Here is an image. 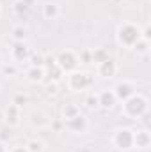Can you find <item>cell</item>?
I'll return each mask as SVG.
<instances>
[{
	"instance_id": "5bb4252c",
	"label": "cell",
	"mask_w": 151,
	"mask_h": 152,
	"mask_svg": "<svg viewBox=\"0 0 151 152\" xmlns=\"http://www.w3.org/2000/svg\"><path fill=\"white\" fill-rule=\"evenodd\" d=\"M105 58H109V53H107V50L105 48H94L93 51H91V62L93 64H100V62H103Z\"/></svg>"
},
{
	"instance_id": "7402d4cb",
	"label": "cell",
	"mask_w": 151,
	"mask_h": 152,
	"mask_svg": "<svg viewBox=\"0 0 151 152\" xmlns=\"http://www.w3.org/2000/svg\"><path fill=\"white\" fill-rule=\"evenodd\" d=\"M14 11H16V12L20 14L21 11H27V5H25V4H23L21 0H20V2H16V4H14Z\"/></svg>"
},
{
	"instance_id": "44dd1931",
	"label": "cell",
	"mask_w": 151,
	"mask_h": 152,
	"mask_svg": "<svg viewBox=\"0 0 151 152\" xmlns=\"http://www.w3.org/2000/svg\"><path fill=\"white\" fill-rule=\"evenodd\" d=\"M2 71H4L7 76H9V75H11V76L16 75V67H14V66H4V67H2Z\"/></svg>"
},
{
	"instance_id": "d4e9b609",
	"label": "cell",
	"mask_w": 151,
	"mask_h": 152,
	"mask_svg": "<svg viewBox=\"0 0 151 152\" xmlns=\"http://www.w3.org/2000/svg\"><path fill=\"white\" fill-rule=\"evenodd\" d=\"M21 2H23V4H25V5H27V7H29V5H30V4H32V2H34V0H21Z\"/></svg>"
},
{
	"instance_id": "7a4b0ae2",
	"label": "cell",
	"mask_w": 151,
	"mask_h": 152,
	"mask_svg": "<svg viewBox=\"0 0 151 152\" xmlns=\"http://www.w3.org/2000/svg\"><path fill=\"white\" fill-rule=\"evenodd\" d=\"M146 110H148V99L142 94L135 92L132 97L124 99V104H123V115L124 117H128L132 120H137L141 115L146 113Z\"/></svg>"
},
{
	"instance_id": "4fadbf2b",
	"label": "cell",
	"mask_w": 151,
	"mask_h": 152,
	"mask_svg": "<svg viewBox=\"0 0 151 152\" xmlns=\"http://www.w3.org/2000/svg\"><path fill=\"white\" fill-rule=\"evenodd\" d=\"M27 80L32 83H41L44 80V67L43 66H30L27 71Z\"/></svg>"
},
{
	"instance_id": "8fae6325",
	"label": "cell",
	"mask_w": 151,
	"mask_h": 152,
	"mask_svg": "<svg viewBox=\"0 0 151 152\" xmlns=\"http://www.w3.org/2000/svg\"><path fill=\"white\" fill-rule=\"evenodd\" d=\"M11 53H13V58H14L16 62H23V60H27V58L30 57V53H29V46L25 44V41H20V42L14 41V46H13Z\"/></svg>"
},
{
	"instance_id": "e0dca14e",
	"label": "cell",
	"mask_w": 151,
	"mask_h": 152,
	"mask_svg": "<svg viewBox=\"0 0 151 152\" xmlns=\"http://www.w3.org/2000/svg\"><path fill=\"white\" fill-rule=\"evenodd\" d=\"M13 39H14L16 42L25 41V39H27V28H25L23 25H16V27L13 28Z\"/></svg>"
},
{
	"instance_id": "277c9868",
	"label": "cell",
	"mask_w": 151,
	"mask_h": 152,
	"mask_svg": "<svg viewBox=\"0 0 151 152\" xmlns=\"http://www.w3.org/2000/svg\"><path fill=\"white\" fill-rule=\"evenodd\" d=\"M55 62H57V66L61 67L62 73H71V71H76V69H78L80 58L75 55V51H71V50H64V51H61V53L57 55Z\"/></svg>"
},
{
	"instance_id": "484cf974",
	"label": "cell",
	"mask_w": 151,
	"mask_h": 152,
	"mask_svg": "<svg viewBox=\"0 0 151 152\" xmlns=\"http://www.w3.org/2000/svg\"><path fill=\"white\" fill-rule=\"evenodd\" d=\"M0 12H2V4H0Z\"/></svg>"
},
{
	"instance_id": "6da1fadb",
	"label": "cell",
	"mask_w": 151,
	"mask_h": 152,
	"mask_svg": "<svg viewBox=\"0 0 151 152\" xmlns=\"http://www.w3.org/2000/svg\"><path fill=\"white\" fill-rule=\"evenodd\" d=\"M115 37H117V42H119L121 46H124V48H133V46L142 39V36H141V28H139L135 23L123 21V23H119V27H117Z\"/></svg>"
},
{
	"instance_id": "ffe728a7",
	"label": "cell",
	"mask_w": 151,
	"mask_h": 152,
	"mask_svg": "<svg viewBox=\"0 0 151 152\" xmlns=\"http://www.w3.org/2000/svg\"><path fill=\"white\" fill-rule=\"evenodd\" d=\"M32 66H43L44 64V57L43 55H32Z\"/></svg>"
},
{
	"instance_id": "7c38bea8",
	"label": "cell",
	"mask_w": 151,
	"mask_h": 152,
	"mask_svg": "<svg viewBox=\"0 0 151 152\" xmlns=\"http://www.w3.org/2000/svg\"><path fill=\"white\" fill-rule=\"evenodd\" d=\"M150 133L146 129L142 131H133V147H139V149H148L150 147Z\"/></svg>"
},
{
	"instance_id": "3957f363",
	"label": "cell",
	"mask_w": 151,
	"mask_h": 152,
	"mask_svg": "<svg viewBox=\"0 0 151 152\" xmlns=\"http://www.w3.org/2000/svg\"><path fill=\"white\" fill-rule=\"evenodd\" d=\"M66 85L71 92H84L85 88H89L93 85V76L85 71H71L68 73L66 78Z\"/></svg>"
},
{
	"instance_id": "8992f818",
	"label": "cell",
	"mask_w": 151,
	"mask_h": 152,
	"mask_svg": "<svg viewBox=\"0 0 151 152\" xmlns=\"http://www.w3.org/2000/svg\"><path fill=\"white\" fill-rule=\"evenodd\" d=\"M112 92H114V96H115V99H119V101H124V99L132 97V96L137 92V87H135L132 81H128V80H123V81H119V83L114 87Z\"/></svg>"
},
{
	"instance_id": "ac0fdd59",
	"label": "cell",
	"mask_w": 151,
	"mask_h": 152,
	"mask_svg": "<svg viewBox=\"0 0 151 152\" xmlns=\"http://www.w3.org/2000/svg\"><path fill=\"white\" fill-rule=\"evenodd\" d=\"M25 147H27L29 152H43V142L38 140V138H34V140H30Z\"/></svg>"
},
{
	"instance_id": "2e32d148",
	"label": "cell",
	"mask_w": 151,
	"mask_h": 152,
	"mask_svg": "<svg viewBox=\"0 0 151 152\" xmlns=\"http://www.w3.org/2000/svg\"><path fill=\"white\" fill-rule=\"evenodd\" d=\"M80 113V108L73 104V103H70V104H64V108H62V117H64V122L66 120H70V118H73L76 115Z\"/></svg>"
},
{
	"instance_id": "d6986e66",
	"label": "cell",
	"mask_w": 151,
	"mask_h": 152,
	"mask_svg": "<svg viewBox=\"0 0 151 152\" xmlns=\"http://www.w3.org/2000/svg\"><path fill=\"white\" fill-rule=\"evenodd\" d=\"M85 104L93 110V108H98V94H94V92H91L87 97H85Z\"/></svg>"
},
{
	"instance_id": "603a6c76",
	"label": "cell",
	"mask_w": 151,
	"mask_h": 152,
	"mask_svg": "<svg viewBox=\"0 0 151 152\" xmlns=\"http://www.w3.org/2000/svg\"><path fill=\"white\" fill-rule=\"evenodd\" d=\"M11 152H29V151H27V147H21V145H18V147L11 149Z\"/></svg>"
},
{
	"instance_id": "4316f807",
	"label": "cell",
	"mask_w": 151,
	"mask_h": 152,
	"mask_svg": "<svg viewBox=\"0 0 151 152\" xmlns=\"http://www.w3.org/2000/svg\"><path fill=\"white\" fill-rule=\"evenodd\" d=\"M0 62H2V57H0Z\"/></svg>"
},
{
	"instance_id": "9c48e42d",
	"label": "cell",
	"mask_w": 151,
	"mask_h": 152,
	"mask_svg": "<svg viewBox=\"0 0 151 152\" xmlns=\"http://www.w3.org/2000/svg\"><path fill=\"white\" fill-rule=\"evenodd\" d=\"M20 117H21V112H20V106L18 104H14V103H11L5 110H4V122L7 124V126H16L18 122H20Z\"/></svg>"
},
{
	"instance_id": "cb8c5ba5",
	"label": "cell",
	"mask_w": 151,
	"mask_h": 152,
	"mask_svg": "<svg viewBox=\"0 0 151 152\" xmlns=\"http://www.w3.org/2000/svg\"><path fill=\"white\" fill-rule=\"evenodd\" d=\"M0 152H7V149H5V145H4L2 140H0Z\"/></svg>"
},
{
	"instance_id": "5b68a950",
	"label": "cell",
	"mask_w": 151,
	"mask_h": 152,
	"mask_svg": "<svg viewBox=\"0 0 151 152\" xmlns=\"http://www.w3.org/2000/svg\"><path fill=\"white\" fill-rule=\"evenodd\" d=\"M112 143L119 151H130L133 147V131L128 127H117L114 131Z\"/></svg>"
},
{
	"instance_id": "ba28073f",
	"label": "cell",
	"mask_w": 151,
	"mask_h": 152,
	"mask_svg": "<svg viewBox=\"0 0 151 152\" xmlns=\"http://www.w3.org/2000/svg\"><path fill=\"white\" fill-rule=\"evenodd\" d=\"M96 73L101 76V78H114L115 73H117V64L109 57V58H105L103 62H100L96 66Z\"/></svg>"
},
{
	"instance_id": "9a60e30c",
	"label": "cell",
	"mask_w": 151,
	"mask_h": 152,
	"mask_svg": "<svg viewBox=\"0 0 151 152\" xmlns=\"http://www.w3.org/2000/svg\"><path fill=\"white\" fill-rule=\"evenodd\" d=\"M43 16L46 20H55L59 16V5L57 4H46L43 7Z\"/></svg>"
},
{
	"instance_id": "30bf717a",
	"label": "cell",
	"mask_w": 151,
	"mask_h": 152,
	"mask_svg": "<svg viewBox=\"0 0 151 152\" xmlns=\"http://www.w3.org/2000/svg\"><path fill=\"white\" fill-rule=\"evenodd\" d=\"M115 96H114L112 90H101L98 92V106L103 108V110H112L114 104H115Z\"/></svg>"
},
{
	"instance_id": "52a82bcc",
	"label": "cell",
	"mask_w": 151,
	"mask_h": 152,
	"mask_svg": "<svg viewBox=\"0 0 151 152\" xmlns=\"http://www.w3.org/2000/svg\"><path fill=\"white\" fill-rule=\"evenodd\" d=\"M66 126H68L70 131H73V133H76V134H84V133L89 129V122H87V118H85L82 113H78L76 117L66 120Z\"/></svg>"
}]
</instances>
